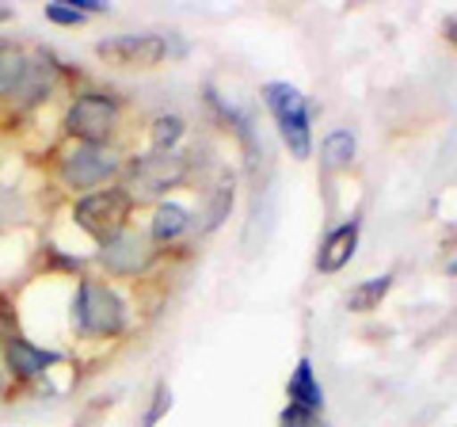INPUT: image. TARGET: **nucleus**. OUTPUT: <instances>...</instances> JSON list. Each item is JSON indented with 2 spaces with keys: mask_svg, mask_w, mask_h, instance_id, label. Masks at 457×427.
Here are the masks:
<instances>
[{
  "mask_svg": "<svg viewBox=\"0 0 457 427\" xmlns=\"http://www.w3.org/2000/svg\"><path fill=\"white\" fill-rule=\"evenodd\" d=\"M69 321L80 339H114L130 329V302L107 279L80 275L69 306Z\"/></svg>",
  "mask_w": 457,
  "mask_h": 427,
  "instance_id": "1",
  "label": "nucleus"
},
{
  "mask_svg": "<svg viewBox=\"0 0 457 427\" xmlns=\"http://www.w3.org/2000/svg\"><path fill=\"white\" fill-rule=\"evenodd\" d=\"M187 180H191V156L187 153L149 149V153H137L122 164L119 188L130 195L134 206H156V203H164L176 188H183Z\"/></svg>",
  "mask_w": 457,
  "mask_h": 427,
  "instance_id": "2",
  "label": "nucleus"
},
{
  "mask_svg": "<svg viewBox=\"0 0 457 427\" xmlns=\"http://www.w3.org/2000/svg\"><path fill=\"white\" fill-rule=\"evenodd\" d=\"M122 96L107 88H80L65 104L62 115V134L69 141H84V146H114L122 130Z\"/></svg>",
  "mask_w": 457,
  "mask_h": 427,
  "instance_id": "3",
  "label": "nucleus"
},
{
  "mask_svg": "<svg viewBox=\"0 0 457 427\" xmlns=\"http://www.w3.org/2000/svg\"><path fill=\"white\" fill-rule=\"evenodd\" d=\"M126 156L119 146H84V141H69V146L57 153L54 176L69 195H88L99 191L107 183H119Z\"/></svg>",
  "mask_w": 457,
  "mask_h": 427,
  "instance_id": "4",
  "label": "nucleus"
},
{
  "mask_svg": "<svg viewBox=\"0 0 457 427\" xmlns=\"http://www.w3.org/2000/svg\"><path fill=\"white\" fill-rule=\"evenodd\" d=\"M263 107L270 111V119L278 126L282 146L290 149L294 161H309L312 156V104L305 92L290 80H267L263 88Z\"/></svg>",
  "mask_w": 457,
  "mask_h": 427,
  "instance_id": "5",
  "label": "nucleus"
},
{
  "mask_svg": "<svg viewBox=\"0 0 457 427\" xmlns=\"http://www.w3.org/2000/svg\"><path fill=\"white\" fill-rule=\"evenodd\" d=\"M134 210L137 206L130 203V195H126L119 183H111V188H99V191L73 198L69 218H73V225L84 237H92L96 245H104V240H111L114 233H122L126 225H130Z\"/></svg>",
  "mask_w": 457,
  "mask_h": 427,
  "instance_id": "6",
  "label": "nucleus"
},
{
  "mask_svg": "<svg viewBox=\"0 0 457 427\" xmlns=\"http://www.w3.org/2000/svg\"><path fill=\"white\" fill-rule=\"evenodd\" d=\"M57 84H62V62H57L50 50L31 46V58H27V69H23L20 84L4 99L8 115L23 119V115H31V111H38L42 104H50V96L57 92Z\"/></svg>",
  "mask_w": 457,
  "mask_h": 427,
  "instance_id": "7",
  "label": "nucleus"
},
{
  "mask_svg": "<svg viewBox=\"0 0 457 427\" xmlns=\"http://www.w3.org/2000/svg\"><path fill=\"white\" fill-rule=\"evenodd\" d=\"M156 252L161 248L153 245L145 230L126 225L122 233H114L111 240H104V245H96V260L104 264V272L111 279H137L156 264Z\"/></svg>",
  "mask_w": 457,
  "mask_h": 427,
  "instance_id": "8",
  "label": "nucleus"
},
{
  "mask_svg": "<svg viewBox=\"0 0 457 427\" xmlns=\"http://www.w3.org/2000/svg\"><path fill=\"white\" fill-rule=\"evenodd\" d=\"M65 355L54 351V347H42L35 339H27L23 332L12 336L0 344V366H4V374L12 381V389H23V386H38V381H46V374L54 366H62Z\"/></svg>",
  "mask_w": 457,
  "mask_h": 427,
  "instance_id": "9",
  "label": "nucleus"
},
{
  "mask_svg": "<svg viewBox=\"0 0 457 427\" xmlns=\"http://www.w3.org/2000/svg\"><path fill=\"white\" fill-rule=\"evenodd\" d=\"M96 58L114 69H156L171 58L164 35H107L96 42Z\"/></svg>",
  "mask_w": 457,
  "mask_h": 427,
  "instance_id": "10",
  "label": "nucleus"
},
{
  "mask_svg": "<svg viewBox=\"0 0 457 427\" xmlns=\"http://www.w3.org/2000/svg\"><path fill=\"white\" fill-rule=\"evenodd\" d=\"M359 233H362V218H347V222H339L336 230H328V237L320 240V252H317V272L339 275L343 267L354 260V252H359Z\"/></svg>",
  "mask_w": 457,
  "mask_h": 427,
  "instance_id": "11",
  "label": "nucleus"
},
{
  "mask_svg": "<svg viewBox=\"0 0 457 427\" xmlns=\"http://www.w3.org/2000/svg\"><path fill=\"white\" fill-rule=\"evenodd\" d=\"M195 210L191 206H183V203H171V198H164V203H156L153 206V218H149V240L156 248H168V245H176V240H183L191 230H195Z\"/></svg>",
  "mask_w": 457,
  "mask_h": 427,
  "instance_id": "12",
  "label": "nucleus"
},
{
  "mask_svg": "<svg viewBox=\"0 0 457 427\" xmlns=\"http://www.w3.org/2000/svg\"><path fill=\"white\" fill-rule=\"evenodd\" d=\"M328 393L317 378V366H312L309 355L294 363L290 370V381H286V405H297V408H309V412H324Z\"/></svg>",
  "mask_w": 457,
  "mask_h": 427,
  "instance_id": "13",
  "label": "nucleus"
},
{
  "mask_svg": "<svg viewBox=\"0 0 457 427\" xmlns=\"http://www.w3.org/2000/svg\"><path fill=\"white\" fill-rule=\"evenodd\" d=\"M354 156H359V138H354L347 126L324 134V141H320V168L328 176H332V172H347V168L354 164Z\"/></svg>",
  "mask_w": 457,
  "mask_h": 427,
  "instance_id": "14",
  "label": "nucleus"
},
{
  "mask_svg": "<svg viewBox=\"0 0 457 427\" xmlns=\"http://www.w3.org/2000/svg\"><path fill=\"white\" fill-rule=\"evenodd\" d=\"M27 58H31V46H23L16 38H0V104L12 96V88L20 84Z\"/></svg>",
  "mask_w": 457,
  "mask_h": 427,
  "instance_id": "15",
  "label": "nucleus"
},
{
  "mask_svg": "<svg viewBox=\"0 0 457 427\" xmlns=\"http://www.w3.org/2000/svg\"><path fill=\"white\" fill-rule=\"evenodd\" d=\"M393 272H381V275H370V279H362L359 287H351V294H347V309L351 313H374V309H381V302L389 297V290H393Z\"/></svg>",
  "mask_w": 457,
  "mask_h": 427,
  "instance_id": "16",
  "label": "nucleus"
},
{
  "mask_svg": "<svg viewBox=\"0 0 457 427\" xmlns=\"http://www.w3.org/2000/svg\"><path fill=\"white\" fill-rule=\"evenodd\" d=\"M206 104L213 107V111H218V115L228 122V126H233V130H237V138L240 141H245V146L248 149H255V134H252V119L245 115V111H240L237 104H233V99H225L218 88H213V84H206Z\"/></svg>",
  "mask_w": 457,
  "mask_h": 427,
  "instance_id": "17",
  "label": "nucleus"
},
{
  "mask_svg": "<svg viewBox=\"0 0 457 427\" xmlns=\"http://www.w3.org/2000/svg\"><path fill=\"white\" fill-rule=\"evenodd\" d=\"M183 138H187V119L183 115H156L149 126V141L156 153H176Z\"/></svg>",
  "mask_w": 457,
  "mask_h": 427,
  "instance_id": "18",
  "label": "nucleus"
},
{
  "mask_svg": "<svg viewBox=\"0 0 457 427\" xmlns=\"http://www.w3.org/2000/svg\"><path fill=\"white\" fill-rule=\"evenodd\" d=\"M228 206H233V176L221 172V180L210 188V206H206V230H218L228 218Z\"/></svg>",
  "mask_w": 457,
  "mask_h": 427,
  "instance_id": "19",
  "label": "nucleus"
},
{
  "mask_svg": "<svg viewBox=\"0 0 457 427\" xmlns=\"http://www.w3.org/2000/svg\"><path fill=\"white\" fill-rule=\"evenodd\" d=\"M42 16H46V23H54V27H80V23H88V16H80L73 0H50V4H42Z\"/></svg>",
  "mask_w": 457,
  "mask_h": 427,
  "instance_id": "20",
  "label": "nucleus"
},
{
  "mask_svg": "<svg viewBox=\"0 0 457 427\" xmlns=\"http://www.w3.org/2000/svg\"><path fill=\"white\" fill-rule=\"evenodd\" d=\"M278 427H332V423L324 420V412H309V408L286 405L278 412Z\"/></svg>",
  "mask_w": 457,
  "mask_h": 427,
  "instance_id": "21",
  "label": "nucleus"
},
{
  "mask_svg": "<svg viewBox=\"0 0 457 427\" xmlns=\"http://www.w3.org/2000/svg\"><path fill=\"white\" fill-rule=\"evenodd\" d=\"M149 412H145V420H141V427H156L168 412H171V389H168V381H156L153 386V397H149Z\"/></svg>",
  "mask_w": 457,
  "mask_h": 427,
  "instance_id": "22",
  "label": "nucleus"
},
{
  "mask_svg": "<svg viewBox=\"0 0 457 427\" xmlns=\"http://www.w3.org/2000/svg\"><path fill=\"white\" fill-rule=\"evenodd\" d=\"M12 336H20V306L12 294L0 290V344Z\"/></svg>",
  "mask_w": 457,
  "mask_h": 427,
  "instance_id": "23",
  "label": "nucleus"
},
{
  "mask_svg": "<svg viewBox=\"0 0 457 427\" xmlns=\"http://www.w3.org/2000/svg\"><path fill=\"white\" fill-rule=\"evenodd\" d=\"M442 35H446L450 46H457V12H453V16H446V23H442Z\"/></svg>",
  "mask_w": 457,
  "mask_h": 427,
  "instance_id": "24",
  "label": "nucleus"
},
{
  "mask_svg": "<svg viewBox=\"0 0 457 427\" xmlns=\"http://www.w3.org/2000/svg\"><path fill=\"white\" fill-rule=\"evenodd\" d=\"M8 203H12V195H8V191H0V225H4V222H12Z\"/></svg>",
  "mask_w": 457,
  "mask_h": 427,
  "instance_id": "25",
  "label": "nucleus"
},
{
  "mask_svg": "<svg viewBox=\"0 0 457 427\" xmlns=\"http://www.w3.org/2000/svg\"><path fill=\"white\" fill-rule=\"evenodd\" d=\"M16 389H12V381H8V374H4V366H0V401H4V397H12Z\"/></svg>",
  "mask_w": 457,
  "mask_h": 427,
  "instance_id": "26",
  "label": "nucleus"
},
{
  "mask_svg": "<svg viewBox=\"0 0 457 427\" xmlns=\"http://www.w3.org/2000/svg\"><path fill=\"white\" fill-rule=\"evenodd\" d=\"M16 20V8H8V4H0V23H12Z\"/></svg>",
  "mask_w": 457,
  "mask_h": 427,
  "instance_id": "27",
  "label": "nucleus"
},
{
  "mask_svg": "<svg viewBox=\"0 0 457 427\" xmlns=\"http://www.w3.org/2000/svg\"><path fill=\"white\" fill-rule=\"evenodd\" d=\"M446 275H453V279H457V255H453V260L446 264Z\"/></svg>",
  "mask_w": 457,
  "mask_h": 427,
  "instance_id": "28",
  "label": "nucleus"
}]
</instances>
